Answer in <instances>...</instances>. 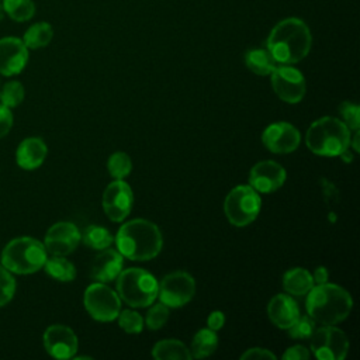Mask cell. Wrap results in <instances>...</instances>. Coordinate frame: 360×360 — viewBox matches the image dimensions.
Segmentation results:
<instances>
[{
  "mask_svg": "<svg viewBox=\"0 0 360 360\" xmlns=\"http://www.w3.org/2000/svg\"><path fill=\"white\" fill-rule=\"evenodd\" d=\"M122 263L124 259L118 250L103 249L91 262L90 276L98 283H110L121 273Z\"/></svg>",
  "mask_w": 360,
  "mask_h": 360,
  "instance_id": "18",
  "label": "cell"
},
{
  "mask_svg": "<svg viewBox=\"0 0 360 360\" xmlns=\"http://www.w3.org/2000/svg\"><path fill=\"white\" fill-rule=\"evenodd\" d=\"M245 65L253 73L267 76L276 69L277 62L267 49H250L245 53Z\"/></svg>",
  "mask_w": 360,
  "mask_h": 360,
  "instance_id": "23",
  "label": "cell"
},
{
  "mask_svg": "<svg viewBox=\"0 0 360 360\" xmlns=\"http://www.w3.org/2000/svg\"><path fill=\"white\" fill-rule=\"evenodd\" d=\"M314 285L312 274L302 267H294L284 273L283 288L290 295H305Z\"/></svg>",
  "mask_w": 360,
  "mask_h": 360,
  "instance_id": "21",
  "label": "cell"
},
{
  "mask_svg": "<svg viewBox=\"0 0 360 360\" xmlns=\"http://www.w3.org/2000/svg\"><path fill=\"white\" fill-rule=\"evenodd\" d=\"M169 319V307H166L163 302L153 304L149 311L146 312V316L143 319V323L150 330L160 329Z\"/></svg>",
  "mask_w": 360,
  "mask_h": 360,
  "instance_id": "31",
  "label": "cell"
},
{
  "mask_svg": "<svg viewBox=\"0 0 360 360\" xmlns=\"http://www.w3.org/2000/svg\"><path fill=\"white\" fill-rule=\"evenodd\" d=\"M28 62V48L22 39L6 37L0 39V73L14 76L20 73Z\"/></svg>",
  "mask_w": 360,
  "mask_h": 360,
  "instance_id": "17",
  "label": "cell"
},
{
  "mask_svg": "<svg viewBox=\"0 0 360 360\" xmlns=\"http://www.w3.org/2000/svg\"><path fill=\"white\" fill-rule=\"evenodd\" d=\"M15 281L4 266H0V307L6 305L14 295Z\"/></svg>",
  "mask_w": 360,
  "mask_h": 360,
  "instance_id": "35",
  "label": "cell"
},
{
  "mask_svg": "<svg viewBox=\"0 0 360 360\" xmlns=\"http://www.w3.org/2000/svg\"><path fill=\"white\" fill-rule=\"evenodd\" d=\"M359 138H360V134H359V129H357V131H354V136H353V139H350V146H353V149H354L356 152H360Z\"/></svg>",
  "mask_w": 360,
  "mask_h": 360,
  "instance_id": "41",
  "label": "cell"
},
{
  "mask_svg": "<svg viewBox=\"0 0 360 360\" xmlns=\"http://www.w3.org/2000/svg\"><path fill=\"white\" fill-rule=\"evenodd\" d=\"M13 125V114L8 107L0 104V139L8 134Z\"/></svg>",
  "mask_w": 360,
  "mask_h": 360,
  "instance_id": "38",
  "label": "cell"
},
{
  "mask_svg": "<svg viewBox=\"0 0 360 360\" xmlns=\"http://www.w3.org/2000/svg\"><path fill=\"white\" fill-rule=\"evenodd\" d=\"M53 37V30L51 27V24L48 22H37L34 25H31L22 38V42L25 44L27 48L31 49H37V48H42L46 46L51 39Z\"/></svg>",
  "mask_w": 360,
  "mask_h": 360,
  "instance_id": "26",
  "label": "cell"
},
{
  "mask_svg": "<svg viewBox=\"0 0 360 360\" xmlns=\"http://www.w3.org/2000/svg\"><path fill=\"white\" fill-rule=\"evenodd\" d=\"M82 239L86 246L94 249V250H103L110 248V245L114 242V236L111 232L100 225H89L83 235Z\"/></svg>",
  "mask_w": 360,
  "mask_h": 360,
  "instance_id": "27",
  "label": "cell"
},
{
  "mask_svg": "<svg viewBox=\"0 0 360 360\" xmlns=\"http://www.w3.org/2000/svg\"><path fill=\"white\" fill-rule=\"evenodd\" d=\"M194 277L184 270H176L162 278L159 283L158 297L166 307L180 308L194 297Z\"/></svg>",
  "mask_w": 360,
  "mask_h": 360,
  "instance_id": "10",
  "label": "cell"
},
{
  "mask_svg": "<svg viewBox=\"0 0 360 360\" xmlns=\"http://www.w3.org/2000/svg\"><path fill=\"white\" fill-rule=\"evenodd\" d=\"M328 278H329V273H328V269L323 267V266L316 267L312 273L314 284H323V283L328 281Z\"/></svg>",
  "mask_w": 360,
  "mask_h": 360,
  "instance_id": "40",
  "label": "cell"
},
{
  "mask_svg": "<svg viewBox=\"0 0 360 360\" xmlns=\"http://www.w3.org/2000/svg\"><path fill=\"white\" fill-rule=\"evenodd\" d=\"M80 239L82 235L75 224L60 221L48 229L44 246L52 256H66L77 248Z\"/></svg>",
  "mask_w": 360,
  "mask_h": 360,
  "instance_id": "14",
  "label": "cell"
},
{
  "mask_svg": "<svg viewBox=\"0 0 360 360\" xmlns=\"http://www.w3.org/2000/svg\"><path fill=\"white\" fill-rule=\"evenodd\" d=\"M309 347L319 360H343L349 352V340L343 330L322 325L309 338Z\"/></svg>",
  "mask_w": 360,
  "mask_h": 360,
  "instance_id": "9",
  "label": "cell"
},
{
  "mask_svg": "<svg viewBox=\"0 0 360 360\" xmlns=\"http://www.w3.org/2000/svg\"><path fill=\"white\" fill-rule=\"evenodd\" d=\"M218 347V336L217 332L210 329V328H204L200 329L191 342V357L195 359H204L211 356Z\"/></svg>",
  "mask_w": 360,
  "mask_h": 360,
  "instance_id": "24",
  "label": "cell"
},
{
  "mask_svg": "<svg viewBox=\"0 0 360 360\" xmlns=\"http://www.w3.org/2000/svg\"><path fill=\"white\" fill-rule=\"evenodd\" d=\"M305 307L308 315L316 323L330 326L347 318L353 307V300L343 287L326 281L312 285L307 292Z\"/></svg>",
  "mask_w": 360,
  "mask_h": 360,
  "instance_id": "3",
  "label": "cell"
},
{
  "mask_svg": "<svg viewBox=\"0 0 360 360\" xmlns=\"http://www.w3.org/2000/svg\"><path fill=\"white\" fill-rule=\"evenodd\" d=\"M45 271L55 280L69 283L76 277V269L72 262L65 259V256H52L45 260Z\"/></svg>",
  "mask_w": 360,
  "mask_h": 360,
  "instance_id": "25",
  "label": "cell"
},
{
  "mask_svg": "<svg viewBox=\"0 0 360 360\" xmlns=\"http://www.w3.org/2000/svg\"><path fill=\"white\" fill-rule=\"evenodd\" d=\"M24 100V87L20 82H8L0 89V101L3 105L13 108Z\"/></svg>",
  "mask_w": 360,
  "mask_h": 360,
  "instance_id": "30",
  "label": "cell"
},
{
  "mask_svg": "<svg viewBox=\"0 0 360 360\" xmlns=\"http://www.w3.org/2000/svg\"><path fill=\"white\" fill-rule=\"evenodd\" d=\"M285 169L274 160L257 162L249 173V186L257 193L269 194L278 190L285 181Z\"/></svg>",
  "mask_w": 360,
  "mask_h": 360,
  "instance_id": "15",
  "label": "cell"
},
{
  "mask_svg": "<svg viewBox=\"0 0 360 360\" xmlns=\"http://www.w3.org/2000/svg\"><path fill=\"white\" fill-rule=\"evenodd\" d=\"M107 169L111 177L124 180L132 170V160L125 152H115L108 158Z\"/></svg>",
  "mask_w": 360,
  "mask_h": 360,
  "instance_id": "29",
  "label": "cell"
},
{
  "mask_svg": "<svg viewBox=\"0 0 360 360\" xmlns=\"http://www.w3.org/2000/svg\"><path fill=\"white\" fill-rule=\"evenodd\" d=\"M269 319L280 329H288L300 316V308L292 295L277 294L267 304Z\"/></svg>",
  "mask_w": 360,
  "mask_h": 360,
  "instance_id": "19",
  "label": "cell"
},
{
  "mask_svg": "<svg viewBox=\"0 0 360 360\" xmlns=\"http://www.w3.org/2000/svg\"><path fill=\"white\" fill-rule=\"evenodd\" d=\"M0 84H1V83H0Z\"/></svg>",
  "mask_w": 360,
  "mask_h": 360,
  "instance_id": "43",
  "label": "cell"
},
{
  "mask_svg": "<svg viewBox=\"0 0 360 360\" xmlns=\"http://www.w3.org/2000/svg\"><path fill=\"white\" fill-rule=\"evenodd\" d=\"M271 75V86L276 94L288 104H297L305 96V77L291 65H277Z\"/></svg>",
  "mask_w": 360,
  "mask_h": 360,
  "instance_id": "11",
  "label": "cell"
},
{
  "mask_svg": "<svg viewBox=\"0 0 360 360\" xmlns=\"http://www.w3.org/2000/svg\"><path fill=\"white\" fill-rule=\"evenodd\" d=\"M103 210L105 215L114 221H124L132 210L134 194L128 183L124 180L111 181L103 193Z\"/></svg>",
  "mask_w": 360,
  "mask_h": 360,
  "instance_id": "12",
  "label": "cell"
},
{
  "mask_svg": "<svg viewBox=\"0 0 360 360\" xmlns=\"http://www.w3.org/2000/svg\"><path fill=\"white\" fill-rule=\"evenodd\" d=\"M46 249L39 240L21 236L6 245L1 253V266L17 274H31L44 267L46 260Z\"/></svg>",
  "mask_w": 360,
  "mask_h": 360,
  "instance_id": "6",
  "label": "cell"
},
{
  "mask_svg": "<svg viewBox=\"0 0 360 360\" xmlns=\"http://www.w3.org/2000/svg\"><path fill=\"white\" fill-rule=\"evenodd\" d=\"M86 311L90 316L100 322H111L117 319L121 311V298L104 283L90 284L83 295Z\"/></svg>",
  "mask_w": 360,
  "mask_h": 360,
  "instance_id": "8",
  "label": "cell"
},
{
  "mask_svg": "<svg viewBox=\"0 0 360 360\" xmlns=\"http://www.w3.org/2000/svg\"><path fill=\"white\" fill-rule=\"evenodd\" d=\"M159 284L146 270L129 267L121 270L117 277V294L132 308H146L158 298Z\"/></svg>",
  "mask_w": 360,
  "mask_h": 360,
  "instance_id": "5",
  "label": "cell"
},
{
  "mask_svg": "<svg viewBox=\"0 0 360 360\" xmlns=\"http://www.w3.org/2000/svg\"><path fill=\"white\" fill-rule=\"evenodd\" d=\"M114 240L122 257L136 262L156 257L163 246L162 232L158 225L143 218L131 219L121 225Z\"/></svg>",
  "mask_w": 360,
  "mask_h": 360,
  "instance_id": "2",
  "label": "cell"
},
{
  "mask_svg": "<svg viewBox=\"0 0 360 360\" xmlns=\"http://www.w3.org/2000/svg\"><path fill=\"white\" fill-rule=\"evenodd\" d=\"M339 112L343 118V124L350 131H357L360 128V107L352 101H343L339 105Z\"/></svg>",
  "mask_w": 360,
  "mask_h": 360,
  "instance_id": "34",
  "label": "cell"
},
{
  "mask_svg": "<svg viewBox=\"0 0 360 360\" xmlns=\"http://www.w3.org/2000/svg\"><path fill=\"white\" fill-rule=\"evenodd\" d=\"M242 360H276V354H273L270 350L263 347H252L246 350L242 356Z\"/></svg>",
  "mask_w": 360,
  "mask_h": 360,
  "instance_id": "36",
  "label": "cell"
},
{
  "mask_svg": "<svg viewBox=\"0 0 360 360\" xmlns=\"http://www.w3.org/2000/svg\"><path fill=\"white\" fill-rule=\"evenodd\" d=\"M3 8L14 21H27L35 14L32 0H3Z\"/></svg>",
  "mask_w": 360,
  "mask_h": 360,
  "instance_id": "28",
  "label": "cell"
},
{
  "mask_svg": "<svg viewBox=\"0 0 360 360\" xmlns=\"http://www.w3.org/2000/svg\"><path fill=\"white\" fill-rule=\"evenodd\" d=\"M316 329V322L309 315H301L297 321L287 329L290 338L292 339H309Z\"/></svg>",
  "mask_w": 360,
  "mask_h": 360,
  "instance_id": "32",
  "label": "cell"
},
{
  "mask_svg": "<svg viewBox=\"0 0 360 360\" xmlns=\"http://www.w3.org/2000/svg\"><path fill=\"white\" fill-rule=\"evenodd\" d=\"M225 323V314L222 311H212L207 318V326L212 330H219Z\"/></svg>",
  "mask_w": 360,
  "mask_h": 360,
  "instance_id": "39",
  "label": "cell"
},
{
  "mask_svg": "<svg viewBox=\"0 0 360 360\" xmlns=\"http://www.w3.org/2000/svg\"><path fill=\"white\" fill-rule=\"evenodd\" d=\"M311 32L300 18H285L274 25L267 38V51L280 65L302 60L311 49Z\"/></svg>",
  "mask_w": 360,
  "mask_h": 360,
  "instance_id": "1",
  "label": "cell"
},
{
  "mask_svg": "<svg viewBox=\"0 0 360 360\" xmlns=\"http://www.w3.org/2000/svg\"><path fill=\"white\" fill-rule=\"evenodd\" d=\"M45 350L55 359H70L77 352V338L66 325H51L44 332Z\"/></svg>",
  "mask_w": 360,
  "mask_h": 360,
  "instance_id": "16",
  "label": "cell"
},
{
  "mask_svg": "<svg viewBox=\"0 0 360 360\" xmlns=\"http://www.w3.org/2000/svg\"><path fill=\"white\" fill-rule=\"evenodd\" d=\"M350 129L335 117L314 121L305 135L307 146L319 156H339L350 146Z\"/></svg>",
  "mask_w": 360,
  "mask_h": 360,
  "instance_id": "4",
  "label": "cell"
},
{
  "mask_svg": "<svg viewBox=\"0 0 360 360\" xmlns=\"http://www.w3.org/2000/svg\"><path fill=\"white\" fill-rule=\"evenodd\" d=\"M3 15H4V8H3V3L0 1V21H1Z\"/></svg>",
  "mask_w": 360,
  "mask_h": 360,
  "instance_id": "42",
  "label": "cell"
},
{
  "mask_svg": "<svg viewBox=\"0 0 360 360\" xmlns=\"http://www.w3.org/2000/svg\"><path fill=\"white\" fill-rule=\"evenodd\" d=\"M152 356L158 360H190V349L177 339H163L155 343Z\"/></svg>",
  "mask_w": 360,
  "mask_h": 360,
  "instance_id": "22",
  "label": "cell"
},
{
  "mask_svg": "<svg viewBox=\"0 0 360 360\" xmlns=\"http://www.w3.org/2000/svg\"><path fill=\"white\" fill-rule=\"evenodd\" d=\"M309 350L302 346V345H295V346H291L288 347L284 354H283V359L284 360H308L309 359Z\"/></svg>",
  "mask_w": 360,
  "mask_h": 360,
  "instance_id": "37",
  "label": "cell"
},
{
  "mask_svg": "<svg viewBox=\"0 0 360 360\" xmlns=\"http://www.w3.org/2000/svg\"><path fill=\"white\" fill-rule=\"evenodd\" d=\"M262 141L266 149L273 153H290L300 146L301 135L292 124L278 121L270 124L263 131Z\"/></svg>",
  "mask_w": 360,
  "mask_h": 360,
  "instance_id": "13",
  "label": "cell"
},
{
  "mask_svg": "<svg viewBox=\"0 0 360 360\" xmlns=\"http://www.w3.org/2000/svg\"><path fill=\"white\" fill-rule=\"evenodd\" d=\"M46 145L41 138H27L17 149V163L25 170H34L42 165L46 158Z\"/></svg>",
  "mask_w": 360,
  "mask_h": 360,
  "instance_id": "20",
  "label": "cell"
},
{
  "mask_svg": "<svg viewBox=\"0 0 360 360\" xmlns=\"http://www.w3.org/2000/svg\"><path fill=\"white\" fill-rule=\"evenodd\" d=\"M118 325L127 333H139L143 329V318L141 314L132 309H124L118 314Z\"/></svg>",
  "mask_w": 360,
  "mask_h": 360,
  "instance_id": "33",
  "label": "cell"
},
{
  "mask_svg": "<svg viewBox=\"0 0 360 360\" xmlns=\"http://www.w3.org/2000/svg\"><path fill=\"white\" fill-rule=\"evenodd\" d=\"M262 207L259 193L248 184L233 187L224 201V212L235 226H246L253 222Z\"/></svg>",
  "mask_w": 360,
  "mask_h": 360,
  "instance_id": "7",
  "label": "cell"
}]
</instances>
